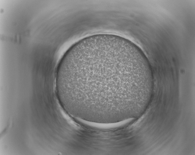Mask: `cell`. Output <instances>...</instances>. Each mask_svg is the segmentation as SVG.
Wrapping results in <instances>:
<instances>
[{"instance_id": "6da1fadb", "label": "cell", "mask_w": 195, "mask_h": 155, "mask_svg": "<svg viewBox=\"0 0 195 155\" xmlns=\"http://www.w3.org/2000/svg\"><path fill=\"white\" fill-rule=\"evenodd\" d=\"M56 80L60 99L71 115L109 123L141 108L154 78L138 46L119 36L99 34L81 39L67 51Z\"/></svg>"}]
</instances>
